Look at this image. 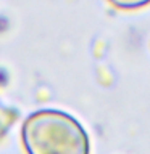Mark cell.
I'll use <instances>...</instances> for the list:
<instances>
[{"instance_id": "1", "label": "cell", "mask_w": 150, "mask_h": 154, "mask_svg": "<svg viewBox=\"0 0 150 154\" xmlns=\"http://www.w3.org/2000/svg\"><path fill=\"white\" fill-rule=\"evenodd\" d=\"M26 154H90L86 128L58 109H41L29 114L21 127Z\"/></svg>"}, {"instance_id": "2", "label": "cell", "mask_w": 150, "mask_h": 154, "mask_svg": "<svg viewBox=\"0 0 150 154\" xmlns=\"http://www.w3.org/2000/svg\"><path fill=\"white\" fill-rule=\"evenodd\" d=\"M113 7L119 10H139L150 3V0H108Z\"/></svg>"}]
</instances>
